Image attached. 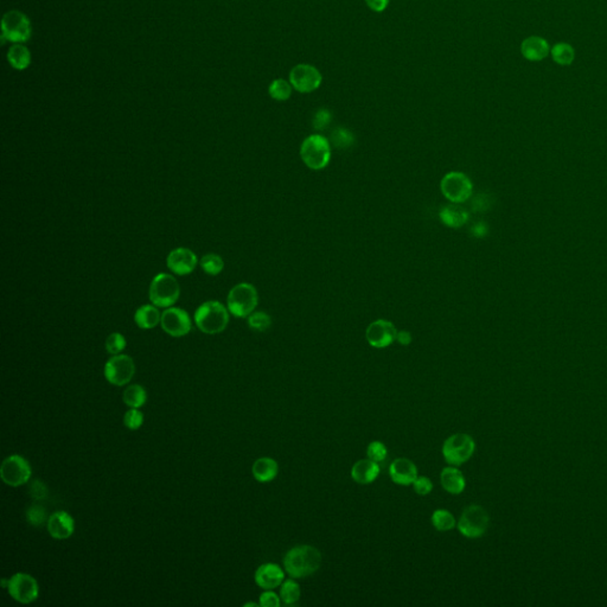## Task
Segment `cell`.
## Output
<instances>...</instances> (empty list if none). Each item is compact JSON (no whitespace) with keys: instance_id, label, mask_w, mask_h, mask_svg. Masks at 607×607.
<instances>
[{"instance_id":"obj_1","label":"cell","mask_w":607,"mask_h":607,"mask_svg":"<svg viewBox=\"0 0 607 607\" xmlns=\"http://www.w3.org/2000/svg\"><path fill=\"white\" fill-rule=\"evenodd\" d=\"M282 562L290 578L301 579L312 575L321 568V554L316 547L300 545L290 548Z\"/></svg>"},{"instance_id":"obj_2","label":"cell","mask_w":607,"mask_h":607,"mask_svg":"<svg viewBox=\"0 0 607 607\" xmlns=\"http://www.w3.org/2000/svg\"><path fill=\"white\" fill-rule=\"evenodd\" d=\"M195 323L204 334H220L228 325V310L220 301L209 300L198 306L195 312Z\"/></svg>"},{"instance_id":"obj_3","label":"cell","mask_w":607,"mask_h":607,"mask_svg":"<svg viewBox=\"0 0 607 607\" xmlns=\"http://www.w3.org/2000/svg\"><path fill=\"white\" fill-rule=\"evenodd\" d=\"M300 157L308 169L323 170L330 163V143L321 134H312L300 146Z\"/></svg>"},{"instance_id":"obj_4","label":"cell","mask_w":607,"mask_h":607,"mask_svg":"<svg viewBox=\"0 0 607 607\" xmlns=\"http://www.w3.org/2000/svg\"><path fill=\"white\" fill-rule=\"evenodd\" d=\"M228 311L238 318H246L254 312L259 304V295L256 287L248 282H241L229 290Z\"/></svg>"},{"instance_id":"obj_5","label":"cell","mask_w":607,"mask_h":607,"mask_svg":"<svg viewBox=\"0 0 607 607\" xmlns=\"http://www.w3.org/2000/svg\"><path fill=\"white\" fill-rule=\"evenodd\" d=\"M181 295V286L171 274L160 273L151 282L149 297L157 308H171Z\"/></svg>"},{"instance_id":"obj_6","label":"cell","mask_w":607,"mask_h":607,"mask_svg":"<svg viewBox=\"0 0 607 607\" xmlns=\"http://www.w3.org/2000/svg\"><path fill=\"white\" fill-rule=\"evenodd\" d=\"M475 451L473 438L467 433H457L449 436L443 445V456L449 465L460 467L470 459Z\"/></svg>"},{"instance_id":"obj_7","label":"cell","mask_w":607,"mask_h":607,"mask_svg":"<svg viewBox=\"0 0 607 607\" xmlns=\"http://www.w3.org/2000/svg\"><path fill=\"white\" fill-rule=\"evenodd\" d=\"M32 27L27 14L18 10H11L1 19V42L9 40L12 43H24L30 40Z\"/></svg>"},{"instance_id":"obj_8","label":"cell","mask_w":607,"mask_h":607,"mask_svg":"<svg viewBox=\"0 0 607 607\" xmlns=\"http://www.w3.org/2000/svg\"><path fill=\"white\" fill-rule=\"evenodd\" d=\"M490 517L483 506L472 504L464 509L457 522V528L462 536L478 538L483 536L488 528Z\"/></svg>"},{"instance_id":"obj_9","label":"cell","mask_w":607,"mask_h":607,"mask_svg":"<svg viewBox=\"0 0 607 607\" xmlns=\"http://www.w3.org/2000/svg\"><path fill=\"white\" fill-rule=\"evenodd\" d=\"M441 193L449 202L460 204L467 202L472 196L473 185L470 178L462 172H449L446 173L441 183Z\"/></svg>"},{"instance_id":"obj_10","label":"cell","mask_w":607,"mask_h":607,"mask_svg":"<svg viewBox=\"0 0 607 607\" xmlns=\"http://www.w3.org/2000/svg\"><path fill=\"white\" fill-rule=\"evenodd\" d=\"M31 473L32 471L29 462L18 454L6 458L0 467L1 480L5 484L14 488L27 484L30 480Z\"/></svg>"},{"instance_id":"obj_11","label":"cell","mask_w":607,"mask_h":607,"mask_svg":"<svg viewBox=\"0 0 607 607\" xmlns=\"http://www.w3.org/2000/svg\"><path fill=\"white\" fill-rule=\"evenodd\" d=\"M134 373H136V365L132 358L123 354L110 357L105 365V376L107 381L118 387L127 384L133 379Z\"/></svg>"},{"instance_id":"obj_12","label":"cell","mask_w":607,"mask_h":607,"mask_svg":"<svg viewBox=\"0 0 607 607\" xmlns=\"http://www.w3.org/2000/svg\"><path fill=\"white\" fill-rule=\"evenodd\" d=\"M6 589L10 595L21 604L34 603L40 594L38 582L27 573H17L10 578Z\"/></svg>"},{"instance_id":"obj_13","label":"cell","mask_w":607,"mask_h":607,"mask_svg":"<svg viewBox=\"0 0 607 607\" xmlns=\"http://www.w3.org/2000/svg\"><path fill=\"white\" fill-rule=\"evenodd\" d=\"M160 325L171 337H183L193 329L189 313L179 308H167L162 313Z\"/></svg>"},{"instance_id":"obj_14","label":"cell","mask_w":607,"mask_h":607,"mask_svg":"<svg viewBox=\"0 0 607 607\" xmlns=\"http://www.w3.org/2000/svg\"><path fill=\"white\" fill-rule=\"evenodd\" d=\"M321 74L317 68L310 64H298L290 73L292 87L299 92H311L319 88Z\"/></svg>"},{"instance_id":"obj_15","label":"cell","mask_w":607,"mask_h":607,"mask_svg":"<svg viewBox=\"0 0 607 607\" xmlns=\"http://www.w3.org/2000/svg\"><path fill=\"white\" fill-rule=\"evenodd\" d=\"M396 334L397 330L392 321L377 319L367 327L365 338L373 348L383 349L395 342Z\"/></svg>"},{"instance_id":"obj_16","label":"cell","mask_w":607,"mask_h":607,"mask_svg":"<svg viewBox=\"0 0 607 607\" xmlns=\"http://www.w3.org/2000/svg\"><path fill=\"white\" fill-rule=\"evenodd\" d=\"M197 256L189 248H176L167 256V269L177 275H188L197 267Z\"/></svg>"},{"instance_id":"obj_17","label":"cell","mask_w":607,"mask_h":607,"mask_svg":"<svg viewBox=\"0 0 607 607\" xmlns=\"http://www.w3.org/2000/svg\"><path fill=\"white\" fill-rule=\"evenodd\" d=\"M389 475L395 484L410 486L418 478V467L407 458H397L389 467Z\"/></svg>"},{"instance_id":"obj_18","label":"cell","mask_w":607,"mask_h":607,"mask_svg":"<svg viewBox=\"0 0 607 607\" xmlns=\"http://www.w3.org/2000/svg\"><path fill=\"white\" fill-rule=\"evenodd\" d=\"M254 579L262 590H274L285 580V572L277 563H264L256 569Z\"/></svg>"},{"instance_id":"obj_19","label":"cell","mask_w":607,"mask_h":607,"mask_svg":"<svg viewBox=\"0 0 607 607\" xmlns=\"http://www.w3.org/2000/svg\"><path fill=\"white\" fill-rule=\"evenodd\" d=\"M48 532L56 540H66L74 534L75 522L66 511H56L48 519Z\"/></svg>"},{"instance_id":"obj_20","label":"cell","mask_w":607,"mask_h":607,"mask_svg":"<svg viewBox=\"0 0 607 607\" xmlns=\"http://www.w3.org/2000/svg\"><path fill=\"white\" fill-rule=\"evenodd\" d=\"M381 472L379 462H374L371 459H361L354 464L351 467V478L357 484H371Z\"/></svg>"},{"instance_id":"obj_21","label":"cell","mask_w":607,"mask_h":607,"mask_svg":"<svg viewBox=\"0 0 607 607\" xmlns=\"http://www.w3.org/2000/svg\"><path fill=\"white\" fill-rule=\"evenodd\" d=\"M521 53L528 61H542L549 55L550 47L545 38L538 36H530L522 42Z\"/></svg>"},{"instance_id":"obj_22","label":"cell","mask_w":607,"mask_h":607,"mask_svg":"<svg viewBox=\"0 0 607 607\" xmlns=\"http://www.w3.org/2000/svg\"><path fill=\"white\" fill-rule=\"evenodd\" d=\"M441 486L451 495H460L465 490L467 480L458 467L449 465L443 469L441 473Z\"/></svg>"},{"instance_id":"obj_23","label":"cell","mask_w":607,"mask_h":607,"mask_svg":"<svg viewBox=\"0 0 607 607\" xmlns=\"http://www.w3.org/2000/svg\"><path fill=\"white\" fill-rule=\"evenodd\" d=\"M277 472H279V465L273 458H259L251 467L253 477L260 483H269L275 480Z\"/></svg>"},{"instance_id":"obj_24","label":"cell","mask_w":607,"mask_h":607,"mask_svg":"<svg viewBox=\"0 0 607 607\" xmlns=\"http://www.w3.org/2000/svg\"><path fill=\"white\" fill-rule=\"evenodd\" d=\"M134 321L143 330L154 329L162 321V313L156 305H143L134 314Z\"/></svg>"},{"instance_id":"obj_25","label":"cell","mask_w":607,"mask_h":607,"mask_svg":"<svg viewBox=\"0 0 607 607\" xmlns=\"http://www.w3.org/2000/svg\"><path fill=\"white\" fill-rule=\"evenodd\" d=\"M441 220L449 228H460L469 221V212L454 203L441 209Z\"/></svg>"},{"instance_id":"obj_26","label":"cell","mask_w":607,"mask_h":607,"mask_svg":"<svg viewBox=\"0 0 607 607\" xmlns=\"http://www.w3.org/2000/svg\"><path fill=\"white\" fill-rule=\"evenodd\" d=\"M8 61L17 71H24L31 63L30 50L22 43H16L8 51Z\"/></svg>"},{"instance_id":"obj_27","label":"cell","mask_w":607,"mask_h":607,"mask_svg":"<svg viewBox=\"0 0 607 607\" xmlns=\"http://www.w3.org/2000/svg\"><path fill=\"white\" fill-rule=\"evenodd\" d=\"M123 400L131 408H140L147 401V393L145 388L141 387L139 384H132L125 389Z\"/></svg>"},{"instance_id":"obj_28","label":"cell","mask_w":607,"mask_h":607,"mask_svg":"<svg viewBox=\"0 0 607 607\" xmlns=\"http://www.w3.org/2000/svg\"><path fill=\"white\" fill-rule=\"evenodd\" d=\"M550 55L555 63L563 66H571L575 58V51L568 43H556L550 49Z\"/></svg>"},{"instance_id":"obj_29","label":"cell","mask_w":607,"mask_h":607,"mask_svg":"<svg viewBox=\"0 0 607 607\" xmlns=\"http://www.w3.org/2000/svg\"><path fill=\"white\" fill-rule=\"evenodd\" d=\"M300 597H301V590L295 578L284 580L280 586V598L282 603L285 605H295L297 602H299Z\"/></svg>"},{"instance_id":"obj_30","label":"cell","mask_w":607,"mask_h":607,"mask_svg":"<svg viewBox=\"0 0 607 607\" xmlns=\"http://www.w3.org/2000/svg\"><path fill=\"white\" fill-rule=\"evenodd\" d=\"M432 524L438 532H449L457 527L454 516L446 509H436L431 517Z\"/></svg>"},{"instance_id":"obj_31","label":"cell","mask_w":607,"mask_h":607,"mask_svg":"<svg viewBox=\"0 0 607 607\" xmlns=\"http://www.w3.org/2000/svg\"><path fill=\"white\" fill-rule=\"evenodd\" d=\"M199 264H201V267L204 271V273L208 274V275H212V277L219 275L225 269L223 259L220 256L214 254V253H209L207 256H203L201 261H199Z\"/></svg>"},{"instance_id":"obj_32","label":"cell","mask_w":607,"mask_h":607,"mask_svg":"<svg viewBox=\"0 0 607 607\" xmlns=\"http://www.w3.org/2000/svg\"><path fill=\"white\" fill-rule=\"evenodd\" d=\"M292 84H288L287 81L282 79H274L273 82L269 86V92L271 97H273L274 100L277 101H286L288 100L292 94Z\"/></svg>"},{"instance_id":"obj_33","label":"cell","mask_w":607,"mask_h":607,"mask_svg":"<svg viewBox=\"0 0 607 607\" xmlns=\"http://www.w3.org/2000/svg\"><path fill=\"white\" fill-rule=\"evenodd\" d=\"M248 325L251 330L264 332L272 325V319L267 313L253 312L248 316Z\"/></svg>"},{"instance_id":"obj_34","label":"cell","mask_w":607,"mask_h":607,"mask_svg":"<svg viewBox=\"0 0 607 607\" xmlns=\"http://www.w3.org/2000/svg\"><path fill=\"white\" fill-rule=\"evenodd\" d=\"M105 347L110 355H119L126 348V338L119 332H113L107 337Z\"/></svg>"},{"instance_id":"obj_35","label":"cell","mask_w":607,"mask_h":607,"mask_svg":"<svg viewBox=\"0 0 607 607\" xmlns=\"http://www.w3.org/2000/svg\"><path fill=\"white\" fill-rule=\"evenodd\" d=\"M331 138H332L334 145L336 147H338V149H348L355 141L352 133L348 131V129L342 127L334 129Z\"/></svg>"},{"instance_id":"obj_36","label":"cell","mask_w":607,"mask_h":607,"mask_svg":"<svg viewBox=\"0 0 607 607\" xmlns=\"http://www.w3.org/2000/svg\"><path fill=\"white\" fill-rule=\"evenodd\" d=\"M388 449L387 446L383 444L382 441H371L369 445H368V449H367V456L371 460H374L376 462H381L387 458Z\"/></svg>"},{"instance_id":"obj_37","label":"cell","mask_w":607,"mask_h":607,"mask_svg":"<svg viewBox=\"0 0 607 607\" xmlns=\"http://www.w3.org/2000/svg\"><path fill=\"white\" fill-rule=\"evenodd\" d=\"M143 423H144V414L141 413L138 408H131L125 414L123 423L128 430H132V431L139 430Z\"/></svg>"},{"instance_id":"obj_38","label":"cell","mask_w":607,"mask_h":607,"mask_svg":"<svg viewBox=\"0 0 607 607\" xmlns=\"http://www.w3.org/2000/svg\"><path fill=\"white\" fill-rule=\"evenodd\" d=\"M27 519L29 523L32 525H42L47 521V514H45V508L40 506H32L27 509Z\"/></svg>"},{"instance_id":"obj_39","label":"cell","mask_w":607,"mask_h":607,"mask_svg":"<svg viewBox=\"0 0 607 607\" xmlns=\"http://www.w3.org/2000/svg\"><path fill=\"white\" fill-rule=\"evenodd\" d=\"M413 488L419 496H427L433 490V483L426 475H418V478L414 480Z\"/></svg>"},{"instance_id":"obj_40","label":"cell","mask_w":607,"mask_h":607,"mask_svg":"<svg viewBox=\"0 0 607 607\" xmlns=\"http://www.w3.org/2000/svg\"><path fill=\"white\" fill-rule=\"evenodd\" d=\"M332 115L330 110H319L313 118V127L317 131H323L330 125Z\"/></svg>"},{"instance_id":"obj_41","label":"cell","mask_w":607,"mask_h":607,"mask_svg":"<svg viewBox=\"0 0 607 607\" xmlns=\"http://www.w3.org/2000/svg\"><path fill=\"white\" fill-rule=\"evenodd\" d=\"M280 604H282V598L275 592H273V590H264V593L260 595V606L279 607Z\"/></svg>"},{"instance_id":"obj_42","label":"cell","mask_w":607,"mask_h":607,"mask_svg":"<svg viewBox=\"0 0 607 607\" xmlns=\"http://www.w3.org/2000/svg\"><path fill=\"white\" fill-rule=\"evenodd\" d=\"M31 495H32V497H35L36 499H42V498L45 497V495H47V488H45V485L42 483V482H34V484L31 485Z\"/></svg>"},{"instance_id":"obj_43","label":"cell","mask_w":607,"mask_h":607,"mask_svg":"<svg viewBox=\"0 0 607 607\" xmlns=\"http://www.w3.org/2000/svg\"><path fill=\"white\" fill-rule=\"evenodd\" d=\"M365 3L369 6V9L375 12H382L387 9L389 0H365Z\"/></svg>"},{"instance_id":"obj_44","label":"cell","mask_w":607,"mask_h":607,"mask_svg":"<svg viewBox=\"0 0 607 607\" xmlns=\"http://www.w3.org/2000/svg\"><path fill=\"white\" fill-rule=\"evenodd\" d=\"M471 232H472V235L475 236V238H484L488 232V225H485L484 222H478V223H475L472 227Z\"/></svg>"},{"instance_id":"obj_45","label":"cell","mask_w":607,"mask_h":607,"mask_svg":"<svg viewBox=\"0 0 607 607\" xmlns=\"http://www.w3.org/2000/svg\"><path fill=\"white\" fill-rule=\"evenodd\" d=\"M396 342H399L401 345H410L412 343V334L408 331L402 330L397 331V334H396Z\"/></svg>"},{"instance_id":"obj_46","label":"cell","mask_w":607,"mask_h":607,"mask_svg":"<svg viewBox=\"0 0 607 607\" xmlns=\"http://www.w3.org/2000/svg\"><path fill=\"white\" fill-rule=\"evenodd\" d=\"M245 606H246V607H247V606H256V607H258V606H259V605H258V604H256V603H247V604H245Z\"/></svg>"}]
</instances>
